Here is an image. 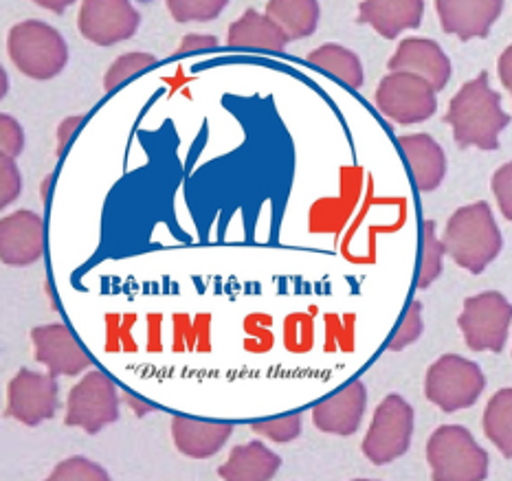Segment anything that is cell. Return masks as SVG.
I'll list each match as a JSON object with an SVG mask.
<instances>
[{
  "label": "cell",
  "instance_id": "obj_35",
  "mask_svg": "<svg viewBox=\"0 0 512 481\" xmlns=\"http://www.w3.org/2000/svg\"><path fill=\"white\" fill-rule=\"evenodd\" d=\"M82 123H84V117H82V115L69 117V119H64V121L60 123V128H58V154L64 152V148H66V145H69V141H71V137L75 134V130L80 128Z\"/></svg>",
  "mask_w": 512,
  "mask_h": 481
},
{
  "label": "cell",
  "instance_id": "obj_36",
  "mask_svg": "<svg viewBox=\"0 0 512 481\" xmlns=\"http://www.w3.org/2000/svg\"><path fill=\"white\" fill-rule=\"evenodd\" d=\"M497 71H499V80L512 91V44L502 53V58L497 62Z\"/></svg>",
  "mask_w": 512,
  "mask_h": 481
},
{
  "label": "cell",
  "instance_id": "obj_12",
  "mask_svg": "<svg viewBox=\"0 0 512 481\" xmlns=\"http://www.w3.org/2000/svg\"><path fill=\"white\" fill-rule=\"evenodd\" d=\"M31 341L36 348V361L49 369L51 376H80L84 369L93 367V359L73 337L64 323H49L31 330Z\"/></svg>",
  "mask_w": 512,
  "mask_h": 481
},
{
  "label": "cell",
  "instance_id": "obj_13",
  "mask_svg": "<svg viewBox=\"0 0 512 481\" xmlns=\"http://www.w3.org/2000/svg\"><path fill=\"white\" fill-rule=\"evenodd\" d=\"M44 255V220L36 211L18 209L0 222V257L3 264L25 268Z\"/></svg>",
  "mask_w": 512,
  "mask_h": 481
},
{
  "label": "cell",
  "instance_id": "obj_37",
  "mask_svg": "<svg viewBox=\"0 0 512 481\" xmlns=\"http://www.w3.org/2000/svg\"><path fill=\"white\" fill-rule=\"evenodd\" d=\"M33 3L44 7V9H49V11H53V14H64V9L71 7V5L75 3V0H33Z\"/></svg>",
  "mask_w": 512,
  "mask_h": 481
},
{
  "label": "cell",
  "instance_id": "obj_17",
  "mask_svg": "<svg viewBox=\"0 0 512 481\" xmlns=\"http://www.w3.org/2000/svg\"><path fill=\"white\" fill-rule=\"evenodd\" d=\"M425 14V0H363L361 25H370L378 36L394 40L407 29H418Z\"/></svg>",
  "mask_w": 512,
  "mask_h": 481
},
{
  "label": "cell",
  "instance_id": "obj_32",
  "mask_svg": "<svg viewBox=\"0 0 512 481\" xmlns=\"http://www.w3.org/2000/svg\"><path fill=\"white\" fill-rule=\"evenodd\" d=\"M493 194L497 198L499 211L506 220L512 222V161L499 167L493 176Z\"/></svg>",
  "mask_w": 512,
  "mask_h": 481
},
{
  "label": "cell",
  "instance_id": "obj_21",
  "mask_svg": "<svg viewBox=\"0 0 512 481\" xmlns=\"http://www.w3.org/2000/svg\"><path fill=\"white\" fill-rule=\"evenodd\" d=\"M291 38L269 16L260 11L247 9L233 25L229 27L227 44L233 49H262V51H284Z\"/></svg>",
  "mask_w": 512,
  "mask_h": 481
},
{
  "label": "cell",
  "instance_id": "obj_40",
  "mask_svg": "<svg viewBox=\"0 0 512 481\" xmlns=\"http://www.w3.org/2000/svg\"><path fill=\"white\" fill-rule=\"evenodd\" d=\"M0 77H3V91H0V95H7V73L3 71V73H0Z\"/></svg>",
  "mask_w": 512,
  "mask_h": 481
},
{
  "label": "cell",
  "instance_id": "obj_6",
  "mask_svg": "<svg viewBox=\"0 0 512 481\" xmlns=\"http://www.w3.org/2000/svg\"><path fill=\"white\" fill-rule=\"evenodd\" d=\"M411 435H414V409L403 396L389 394L374 411L361 451L372 464L385 466L409 451Z\"/></svg>",
  "mask_w": 512,
  "mask_h": 481
},
{
  "label": "cell",
  "instance_id": "obj_8",
  "mask_svg": "<svg viewBox=\"0 0 512 481\" xmlns=\"http://www.w3.org/2000/svg\"><path fill=\"white\" fill-rule=\"evenodd\" d=\"M425 77L407 71H392L376 88V106L400 126H414L436 115L438 99Z\"/></svg>",
  "mask_w": 512,
  "mask_h": 481
},
{
  "label": "cell",
  "instance_id": "obj_1",
  "mask_svg": "<svg viewBox=\"0 0 512 481\" xmlns=\"http://www.w3.org/2000/svg\"><path fill=\"white\" fill-rule=\"evenodd\" d=\"M444 121L453 128V139L460 148L497 150L499 132L510 126V115L502 108V95L488 84V71L466 82L451 99Z\"/></svg>",
  "mask_w": 512,
  "mask_h": 481
},
{
  "label": "cell",
  "instance_id": "obj_26",
  "mask_svg": "<svg viewBox=\"0 0 512 481\" xmlns=\"http://www.w3.org/2000/svg\"><path fill=\"white\" fill-rule=\"evenodd\" d=\"M157 64V58L152 53H143V51H132L121 55L113 62V66L106 71L104 77V88L106 91H115L124 82H128L130 77H135L137 73L150 69V66Z\"/></svg>",
  "mask_w": 512,
  "mask_h": 481
},
{
  "label": "cell",
  "instance_id": "obj_27",
  "mask_svg": "<svg viewBox=\"0 0 512 481\" xmlns=\"http://www.w3.org/2000/svg\"><path fill=\"white\" fill-rule=\"evenodd\" d=\"M229 0H168V11L176 22H209L225 11Z\"/></svg>",
  "mask_w": 512,
  "mask_h": 481
},
{
  "label": "cell",
  "instance_id": "obj_39",
  "mask_svg": "<svg viewBox=\"0 0 512 481\" xmlns=\"http://www.w3.org/2000/svg\"><path fill=\"white\" fill-rule=\"evenodd\" d=\"M49 185H51V176H49L47 181H44V185H42V200H47V189H49Z\"/></svg>",
  "mask_w": 512,
  "mask_h": 481
},
{
  "label": "cell",
  "instance_id": "obj_5",
  "mask_svg": "<svg viewBox=\"0 0 512 481\" xmlns=\"http://www.w3.org/2000/svg\"><path fill=\"white\" fill-rule=\"evenodd\" d=\"M486 387L480 365L458 354H444L429 367L425 394L444 413L471 409Z\"/></svg>",
  "mask_w": 512,
  "mask_h": 481
},
{
  "label": "cell",
  "instance_id": "obj_18",
  "mask_svg": "<svg viewBox=\"0 0 512 481\" xmlns=\"http://www.w3.org/2000/svg\"><path fill=\"white\" fill-rule=\"evenodd\" d=\"M407 165L411 170V181L422 194L438 189L447 174V156L440 143L433 141L429 134H405L398 139Z\"/></svg>",
  "mask_w": 512,
  "mask_h": 481
},
{
  "label": "cell",
  "instance_id": "obj_30",
  "mask_svg": "<svg viewBox=\"0 0 512 481\" xmlns=\"http://www.w3.org/2000/svg\"><path fill=\"white\" fill-rule=\"evenodd\" d=\"M420 337H422V304L420 301H411L403 321H400V326L392 334V339L387 341V350L400 352L405 350L407 345L416 343Z\"/></svg>",
  "mask_w": 512,
  "mask_h": 481
},
{
  "label": "cell",
  "instance_id": "obj_19",
  "mask_svg": "<svg viewBox=\"0 0 512 481\" xmlns=\"http://www.w3.org/2000/svg\"><path fill=\"white\" fill-rule=\"evenodd\" d=\"M229 422H209L187 416L172 418V438L176 449L192 460H207L222 451L231 438Z\"/></svg>",
  "mask_w": 512,
  "mask_h": 481
},
{
  "label": "cell",
  "instance_id": "obj_14",
  "mask_svg": "<svg viewBox=\"0 0 512 481\" xmlns=\"http://www.w3.org/2000/svg\"><path fill=\"white\" fill-rule=\"evenodd\" d=\"M502 9L504 0H436L444 33L458 36L462 42L488 38Z\"/></svg>",
  "mask_w": 512,
  "mask_h": 481
},
{
  "label": "cell",
  "instance_id": "obj_34",
  "mask_svg": "<svg viewBox=\"0 0 512 481\" xmlns=\"http://www.w3.org/2000/svg\"><path fill=\"white\" fill-rule=\"evenodd\" d=\"M218 38L216 36H207V33H189V36L183 38L181 47H178V53H194V51H205V49H216L218 47Z\"/></svg>",
  "mask_w": 512,
  "mask_h": 481
},
{
  "label": "cell",
  "instance_id": "obj_9",
  "mask_svg": "<svg viewBox=\"0 0 512 481\" xmlns=\"http://www.w3.org/2000/svg\"><path fill=\"white\" fill-rule=\"evenodd\" d=\"M119 420V394L117 385L108 374L93 369L69 391L66 400V427L82 429L86 433H99L108 424Z\"/></svg>",
  "mask_w": 512,
  "mask_h": 481
},
{
  "label": "cell",
  "instance_id": "obj_11",
  "mask_svg": "<svg viewBox=\"0 0 512 481\" xmlns=\"http://www.w3.org/2000/svg\"><path fill=\"white\" fill-rule=\"evenodd\" d=\"M139 25L141 16L130 0H84L77 16V29L88 42L99 47H113L130 40Z\"/></svg>",
  "mask_w": 512,
  "mask_h": 481
},
{
  "label": "cell",
  "instance_id": "obj_33",
  "mask_svg": "<svg viewBox=\"0 0 512 481\" xmlns=\"http://www.w3.org/2000/svg\"><path fill=\"white\" fill-rule=\"evenodd\" d=\"M25 148V132L11 115H0V150L7 156H16Z\"/></svg>",
  "mask_w": 512,
  "mask_h": 481
},
{
  "label": "cell",
  "instance_id": "obj_28",
  "mask_svg": "<svg viewBox=\"0 0 512 481\" xmlns=\"http://www.w3.org/2000/svg\"><path fill=\"white\" fill-rule=\"evenodd\" d=\"M251 431L275 444L293 442L299 438V433H302V413H286V416H280V418L253 422Z\"/></svg>",
  "mask_w": 512,
  "mask_h": 481
},
{
  "label": "cell",
  "instance_id": "obj_7",
  "mask_svg": "<svg viewBox=\"0 0 512 481\" xmlns=\"http://www.w3.org/2000/svg\"><path fill=\"white\" fill-rule=\"evenodd\" d=\"M512 323V304L497 290L464 299L458 326L473 352H504Z\"/></svg>",
  "mask_w": 512,
  "mask_h": 481
},
{
  "label": "cell",
  "instance_id": "obj_4",
  "mask_svg": "<svg viewBox=\"0 0 512 481\" xmlns=\"http://www.w3.org/2000/svg\"><path fill=\"white\" fill-rule=\"evenodd\" d=\"M427 462L433 481H484L488 477V453L460 424H444L433 431L427 442Z\"/></svg>",
  "mask_w": 512,
  "mask_h": 481
},
{
  "label": "cell",
  "instance_id": "obj_23",
  "mask_svg": "<svg viewBox=\"0 0 512 481\" xmlns=\"http://www.w3.org/2000/svg\"><path fill=\"white\" fill-rule=\"evenodd\" d=\"M484 433L499 453L512 460V387L499 389L484 409Z\"/></svg>",
  "mask_w": 512,
  "mask_h": 481
},
{
  "label": "cell",
  "instance_id": "obj_25",
  "mask_svg": "<svg viewBox=\"0 0 512 481\" xmlns=\"http://www.w3.org/2000/svg\"><path fill=\"white\" fill-rule=\"evenodd\" d=\"M422 227H425V229H422V231H425V238H422V244H425V246H422V264H420V271H418L416 286L420 290H425L440 277L442 260H444V253H447V249H444V242L438 240L436 225H433L431 220H427Z\"/></svg>",
  "mask_w": 512,
  "mask_h": 481
},
{
  "label": "cell",
  "instance_id": "obj_2",
  "mask_svg": "<svg viewBox=\"0 0 512 481\" xmlns=\"http://www.w3.org/2000/svg\"><path fill=\"white\" fill-rule=\"evenodd\" d=\"M442 242L451 260L473 275L484 273L502 251V233L484 200L455 211L444 229Z\"/></svg>",
  "mask_w": 512,
  "mask_h": 481
},
{
  "label": "cell",
  "instance_id": "obj_20",
  "mask_svg": "<svg viewBox=\"0 0 512 481\" xmlns=\"http://www.w3.org/2000/svg\"><path fill=\"white\" fill-rule=\"evenodd\" d=\"M282 460L260 440L240 444L229 453V460L218 468L225 481H269L280 471Z\"/></svg>",
  "mask_w": 512,
  "mask_h": 481
},
{
  "label": "cell",
  "instance_id": "obj_10",
  "mask_svg": "<svg viewBox=\"0 0 512 481\" xmlns=\"http://www.w3.org/2000/svg\"><path fill=\"white\" fill-rule=\"evenodd\" d=\"M60 407V385L49 372H33L22 367L11 378L7 387V409L5 416L25 424L38 427L40 422L51 420Z\"/></svg>",
  "mask_w": 512,
  "mask_h": 481
},
{
  "label": "cell",
  "instance_id": "obj_29",
  "mask_svg": "<svg viewBox=\"0 0 512 481\" xmlns=\"http://www.w3.org/2000/svg\"><path fill=\"white\" fill-rule=\"evenodd\" d=\"M106 468L86 460V457H71L53 468L49 481H108Z\"/></svg>",
  "mask_w": 512,
  "mask_h": 481
},
{
  "label": "cell",
  "instance_id": "obj_3",
  "mask_svg": "<svg viewBox=\"0 0 512 481\" xmlns=\"http://www.w3.org/2000/svg\"><path fill=\"white\" fill-rule=\"evenodd\" d=\"M7 53L22 75L40 82L53 80L69 62V47L62 33L40 20H25L11 27Z\"/></svg>",
  "mask_w": 512,
  "mask_h": 481
},
{
  "label": "cell",
  "instance_id": "obj_22",
  "mask_svg": "<svg viewBox=\"0 0 512 481\" xmlns=\"http://www.w3.org/2000/svg\"><path fill=\"white\" fill-rule=\"evenodd\" d=\"M266 16L273 18L291 40L313 36L319 25L317 0H269Z\"/></svg>",
  "mask_w": 512,
  "mask_h": 481
},
{
  "label": "cell",
  "instance_id": "obj_24",
  "mask_svg": "<svg viewBox=\"0 0 512 481\" xmlns=\"http://www.w3.org/2000/svg\"><path fill=\"white\" fill-rule=\"evenodd\" d=\"M308 62L319 66V69L335 75L337 80L348 84L350 88L363 86V64L354 51L341 47V44H324L308 55Z\"/></svg>",
  "mask_w": 512,
  "mask_h": 481
},
{
  "label": "cell",
  "instance_id": "obj_38",
  "mask_svg": "<svg viewBox=\"0 0 512 481\" xmlns=\"http://www.w3.org/2000/svg\"><path fill=\"white\" fill-rule=\"evenodd\" d=\"M124 400L128 402L132 411L139 413V416H146V413H150V411H157V407L154 405H146V402L135 398V396H130V394H124Z\"/></svg>",
  "mask_w": 512,
  "mask_h": 481
},
{
  "label": "cell",
  "instance_id": "obj_31",
  "mask_svg": "<svg viewBox=\"0 0 512 481\" xmlns=\"http://www.w3.org/2000/svg\"><path fill=\"white\" fill-rule=\"evenodd\" d=\"M22 178L14 156L0 154V205L9 207L20 196Z\"/></svg>",
  "mask_w": 512,
  "mask_h": 481
},
{
  "label": "cell",
  "instance_id": "obj_15",
  "mask_svg": "<svg viewBox=\"0 0 512 481\" xmlns=\"http://www.w3.org/2000/svg\"><path fill=\"white\" fill-rule=\"evenodd\" d=\"M367 407V389L361 380H350L337 394L321 400L313 409L315 427L330 435H354L359 431Z\"/></svg>",
  "mask_w": 512,
  "mask_h": 481
},
{
  "label": "cell",
  "instance_id": "obj_16",
  "mask_svg": "<svg viewBox=\"0 0 512 481\" xmlns=\"http://www.w3.org/2000/svg\"><path fill=\"white\" fill-rule=\"evenodd\" d=\"M389 71L416 73L425 77L440 93L451 80V60L438 42L427 38H407L398 44L394 58L389 60Z\"/></svg>",
  "mask_w": 512,
  "mask_h": 481
}]
</instances>
